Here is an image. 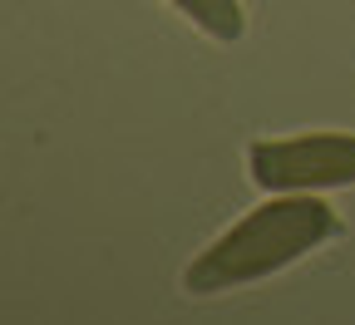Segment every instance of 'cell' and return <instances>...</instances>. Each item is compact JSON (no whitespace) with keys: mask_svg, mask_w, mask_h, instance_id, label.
I'll return each mask as SVG.
<instances>
[{"mask_svg":"<svg viewBox=\"0 0 355 325\" xmlns=\"http://www.w3.org/2000/svg\"><path fill=\"white\" fill-rule=\"evenodd\" d=\"M345 237L340 212L316 193H266L261 207H252L242 222H232L222 237L198 252L183 271V291L193 296H222L242 291L252 281H266L316 247Z\"/></svg>","mask_w":355,"mask_h":325,"instance_id":"1","label":"cell"},{"mask_svg":"<svg viewBox=\"0 0 355 325\" xmlns=\"http://www.w3.org/2000/svg\"><path fill=\"white\" fill-rule=\"evenodd\" d=\"M247 173L261 193H331L355 188V133L261 138L247 148Z\"/></svg>","mask_w":355,"mask_h":325,"instance_id":"2","label":"cell"},{"mask_svg":"<svg viewBox=\"0 0 355 325\" xmlns=\"http://www.w3.org/2000/svg\"><path fill=\"white\" fill-rule=\"evenodd\" d=\"M168 6L183 15V20H193L207 39H217V44H237L242 35H247V10H242V0H168Z\"/></svg>","mask_w":355,"mask_h":325,"instance_id":"3","label":"cell"}]
</instances>
